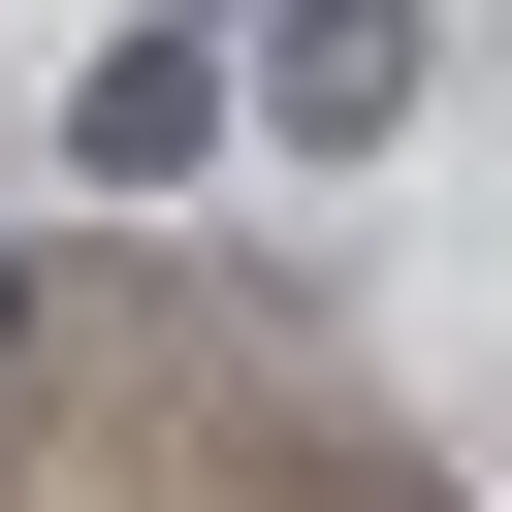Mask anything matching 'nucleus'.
Wrapping results in <instances>:
<instances>
[{
    "label": "nucleus",
    "instance_id": "nucleus-1",
    "mask_svg": "<svg viewBox=\"0 0 512 512\" xmlns=\"http://www.w3.org/2000/svg\"><path fill=\"white\" fill-rule=\"evenodd\" d=\"M416 96H448V0H256V128L288 160H384Z\"/></svg>",
    "mask_w": 512,
    "mask_h": 512
},
{
    "label": "nucleus",
    "instance_id": "nucleus-2",
    "mask_svg": "<svg viewBox=\"0 0 512 512\" xmlns=\"http://www.w3.org/2000/svg\"><path fill=\"white\" fill-rule=\"evenodd\" d=\"M224 128H256V64H224V32H192V0H128V64H96V96H64V192H192V160H224Z\"/></svg>",
    "mask_w": 512,
    "mask_h": 512
},
{
    "label": "nucleus",
    "instance_id": "nucleus-3",
    "mask_svg": "<svg viewBox=\"0 0 512 512\" xmlns=\"http://www.w3.org/2000/svg\"><path fill=\"white\" fill-rule=\"evenodd\" d=\"M0 352H32V288H0Z\"/></svg>",
    "mask_w": 512,
    "mask_h": 512
}]
</instances>
